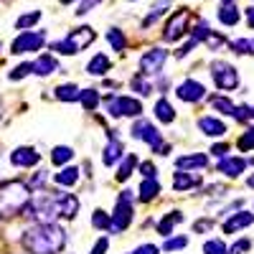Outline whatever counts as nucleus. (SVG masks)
<instances>
[{"label": "nucleus", "instance_id": "nucleus-42", "mask_svg": "<svg viewBox=\"0 0 254 254\" xmlns=\"http://www.w3.org/2000/svg\"><path fill=\"white\" fill-rule=\"evenodd\" d=\"M237 145H239V150H242V153H249V150H254V127H249V130H244V132L239 135Z\"/></svg>", "mask_w": 254, "mask_h": 254}, {"label": "nucleus", "instance_id": "nucleus-48", "mask_svg": "<svg viewBox=\"0 0 254 254\" xmlns=\"http://www.w3.org/2000/svg\"><path fill=\"white\" fill-rule=\"evenodd\" d=\"M102 0H79V5H76V15H87L94 5H99Z\"/></svg>", "mask_w": 254, "mask_h": 254}, {"label": "nucleus", "instance_id": "nucleus-53", "mask_svg": "<svg viewBox=\"0 0 254 254\" xmlns=\"http://www.w3.org/2000/svg\"><path fill=\"white\" fill-rule=\"evenodd\" d=\"M193 46H196V41H193V38H190V41H188V44H186V46H181V49L176 51V56H178V59H183V56H188V54H190V49H193Z\"/></svg>", "mask_w": 254, "mask_h": 254}, {"label": "nucleus", "instance_id": "nucleus-51", "mask_svg": "<svg viewBox=\"0 0 254 254\" xmlns=\"http://www.w3.org/2000/svg\"><path fill=\"white\" fill-rule=\"evenodd\" d=\"M132 254H160V247H155V244H140Z\"/></svg>", "mask_w": 254, "mask_h": 254}, {"label": "nucleus", "instance_id": "nucleus-39", "mask_svg": "<svg viewBox=\"0 0 254 254\" xmlns=\"http://www.w3.org/2000/svg\"><path fill=\"white\" fill-rule=\"evenodd\" d=\"M188 247V237H168L163 242V252H178V249H186Z\"/></svg>", "mask_w": 254, "mask_h": 254}, {"label": "nucleus", "instance_id": "nucleus-6", "mask_svg": "<svg viewBox=\"0 0 254 254\" xmlns=\"http://www.w3.org/2000/svg\"><path fill=\"white\" fill-rule=\"evenodd\" d=\"M46 44V33L44 31H20L13 44H10V54L15 56H23V54H33V51H41Z\"/></svg>", "mask_w": 254, "mask_h": 254}, {"label": "nucleus", "instance_id": "nucleus-41", "mask_svg": "<svg viewBox=\"0 0 254 254\" xmlns=\"http://www.w3.org/2000/svg\"><path fill=\"white\" fill-rule=\"evenodd\" d=\"M46 181H49V173H46V171H36V173H33V178H31L26 186H28L31 193H36V190H44Z\"/></svg>", "mask_w": 254, "mask_h": 254}, {"label": "nucleus", "instance_id": "nucleus-38", "mask_svg": "<svg viewBox=\"0 0 254 254\" xmlns=\"http://www.w3.org/2000/svg\"><path fill=\"white\" fill-rule=\"evenodd\" d=\"M130 87H132V92H135V94H140V97H147V94L153 92V84L147 81V79H142L140 74L130 81Z\"/></svg>", "mask_w": 254, "mask_h": 254}, {"label": "nucleus", "instance_id": "nucleus-18", "mask_svg": "<svg viewBox=\"0 0 254 254\" xmlns=\"http://www.w3.org/2000/svg\"><path fill=\"white\" fill-rule=\"evenodd\" d=\"M54 71H59V61L51 54H41L33 64H31V74L36 76H51Z\"/></svg>", "mask_w": 254, "mask_h": 254}, {"label": "nucleus", "instance_id": "nucleus-49", "mask_svg": "<svg viewBox=\"0 0 254 254\" xmlns=\"http://www.w3.org/2000/svg\"><path fill=\"white\" fill-rule=\"evenodd\" d=\"M211 155H216L219 160L229 155V142H216V145H211Z\"/></svg>", "mask_w": 254, "mask_h": 254}, {"label": "nucleus", "instance_id": "nucleus-55", "mask_svg": "<svg viewBox=\"0 0 254 254\" xmlns=\"http://www.w3.org/2000/svg\"><path fill=\"white\" fill-rule=\"evenodd\" d=\"M244 13H247V23H249V28L254 31V5H249Z\"/></svg>", "mask_w": 254, "mask_h": 254}, {"label": "nucleus", "instance_id": "nucleus-14", "mask_svg": "<svg viewBox=\"0 0 254 254\" xmlns=\"http://www.w3.org/2000/svg\"><path fill=\"white\" fill-rule=\"evenodd\" d=\"M107 137H110V142L104 145V150H102V163L104 165H115V163H120L125 158V142L115 135V130H110Z\"/></svg>", "mask_w": 254, "mask_h": 254}, {"label": "nucleus", "instance_id": "nucleus-32", "mask_svg": "<svg viewBox=\"0 0 254 254\" xmlns=\"http://www.w3.org/2000/svg\"><path fill=\"white\" fill-rule=\"evenodd\" d=\"M54 92H56L59 102H79V92L81 89L76 87V84H59Z\"/></svg>", "mask_w": 254, "mask_h": 254}, {"label": "nucleus", "instance_id": "nucleus-52", "mask_svg": "<svg viewBox=\"0 0 254 254\" xmlns=\"http://www.w3.org/2000/svg\"><path fill=\"white\" fill-rule=\"evenodd\" d=\"M153 153H155V155H163V158H165L168 153H171V145H168V142H163V140H160L158 145H153Z\"/></svg>", "mask_w": 254, "mask_h": 254}, {"label": "nucleus", "instance_id": "nucleus-21", "mask_svg": "<svg viewBox=\"0 0 254 254\" xmlns=\"http://www.w3.org/2000/svg\"><path fill=\"white\" fill-rule=\"evenodd\" d=\"M196 186H201V178H198V176L186 173V171L173 173V190H176V193H186V190L196 188Z\"/></svg>", "mask_w": 254, "mask_h": 254}, {"label": "nucleus", "instance_id": "nucleus-15", "mask_svg": "<svg viewBox=\"0 0 254 254\" xmlns=\"http://www.w3.org/2000/svg\"><path fill=\"white\" fill-rule=\"evenodd\" d=\"M38 160H41V153L31 145H20L10 153V163L15 168H33V165H38Z\"/></svg>", "mask_w": 254, "mask_h": 254}, {"label": "nucleus", "instance_id": "nucleus-30", "mask_svg": "<svg viewBox=\"0 0 254 254\" xmlns=\"http://www.w3.org/2000/svg\"><path fill=\"white\" fill-rule=\"evenodd\" d=\"M71 158H74V150H71L69 145H56L54 150H51V163H54L56 168H64Z\"/></svg>", "mask_w": 254, "mask_h": 254}, {"label": "nucleus", "instance_id": "nucleus-54", "mask_svg": "<svg viewBox=\"0 0 254 254\" xmlns=\"http://www.w3.org/2000/svg\"><path fill=\"white\" fill-rule=\"evenodd\" d=\"M193 229H196V231H208V229H211V219H201V221H196Z\"/></svg>", "mask_w": 254, "mask_h": 254}, {"label": "nucleus", "instance_id": "nucleus-31", "mask_svg": "<svg viewBox=\"0 0 254 254\" xmlns=\"http://www.w3.org/2000/svg\"><path fill=\"white\" fill-rule=\"evenodd\" d=\"M208 102H211V107H214L216 112H221V115H226V117L234 115V107H237V104L231 102L229 97H224V94H214Z\"/></svg>", "mask_w": 254, "mask_h": 254}, {"label": "nucleus", "instance_id": "nucleus-56", "mask_svg": "<svg viewBox=\"0 0 254 254\" xmlns=\"http://www.w3.org/2000/svg\"><path fill=\"white\" fill-rule=\"evenodd\" d=\"M247 186H249V188H254V173H252V176L247 178Z\"/></svg>", "mask_w": 254, "mask_h": 254}, {"label": "nucleus", "instance_id": "nucleus-16", "mask_svg": "<svg viewBox=\"0 0 254 254\" xmlns=\"http://www.w3.org/2000/svg\"><path fill=\"white\" fill-rule=\"evenodd\" d=\"M198 130H201L206 137H224V135L229 132V130H226V122L219 120V117H211V115L198 117Z\"/></svg>", "mask_w": 254, "mask_h": 254}, {"label": "nucleus", "instance_id": "nucleus-17", "mask_svg": "<svg viewBox=\"0 0 254 254\" xmlns=\"http://www.w3.org/2000/svg\"><path fill=\"white\" fill-rule=\"evenodd\" d=\"M94 38H97V33H94V28H89V26L74 28V31L66 36V41H69L76 51H81V49H87L89 44H94Z\"/></svg>", "mask_w": 254, "mask_h": 254}, {"label": "nucleus", "instance_id": "nucleus-50", "mask_svg": "<svg viewBox=\"0 0 254 254\" xmlns=\"http://www.w3.org/2000/svg\"><path fill=\"white\" fill-rule=\"evenodd\" d=\"M107 249H110V239H107V237H102V239H97V244L92 247L89 254H107Z\"/></svg>", "mask_w": 254, "mask_h": 254}, {"label": "nucleus", "instance_id": "nucleus-34", "mask_svg": "<svg viewBox=\"0 0 254 254\" xmlns=\"http://www.w3.org/2000/svg\"><path fill=\"white\" fill-rule=\"evenodd\" d=\"M107 41H110V46H112L117 54H122L125 46H127V38H125V33H122L120 28H110V31H107Z\"/></svg>", "mask_w": 254, "mask_h": 254}, {"label": "nucleus", "instance_id": "nucleus-22", "mask_svg": "<svg viewBox=\"0 0 254 254\" xmlns=\"http://www.w3.org/2000/svg\"><path fill=\"white\" fill-rule=\"evenodd\" d=\"M219 20L224 26H237L239 23V18H242V13H239V8L231 3V0H221V5H219Z\"/></svg>", "mask_w": 254, "mask_h": 254}, {"label": "nucleus", "instance_id": "nucleus-1", "mask_svg": "<svg viewBox=\"0 0 254 254\" xmlns=\"http://www.w3.org/2000/svg\"><path fill=\"white\" fill-rule=\"evenodd\" d=\"M66 242L69 234L59 224H33L20 237V247L28 254H61Z\"/></svg>", "mask_w": 254, "mask_h": 254}, {"label": "nucleus", "instance_id": "nucleus-13", "mask_svg": "<svg viewBox=\"0 0 254 254\" xmlns=\"http://www.w3.org/2000/svg\"><path fill=\"white\" fill-rule=\"evenodd\" d=\"M247 165H249V160H247V158H239V155H226V158H221V160H219L216 171H219L221 176H226V178H239V176L247 171Z\"/></svg>", "mask_w": 254, "mask_h": 254}, {"label": "nucleus", "instance_id": "nucleus-47", "mask_svg": "<svg viewBox=\"0 0 254 254\" xmlns=\"http://www.w3.org/2000/svg\"><path fill=\"white\" fill-rule=\"evenodd\" d=\"M140 165V176L142 178H155L158 176V168L150 163V160H142V163H137Z\"/></svg>", "mask_w": 254, "mask_h": 254}, {"label": "nucleus", "instance_id": "nucleus-43", "mask_svg": "<svg viewBox=\"0 0 254 254\" xmlns=\"http://www.w3.org/2000/svg\"><path fill=\"white\" fill-rule=\"evenodd\" d=\"M51 51H56V54H61V56H74V54H76V49L69 44L66 38H64V41H56V44H51Z\"/></svg>", "mask_w": 254, "mask_h": 254}, {"label": "nucleus", "instance_id": "nucleus-4", "mask_svg": "<svg viewBox=\"0 0 254 254\" xmlns=\"http://www.w3.org/2000/svg\"><path fill=\"white\" fill-rule=\"evenodd\" d=\"M110 231L112 234H122V231L132 224V190H122L117 203H115V211L110 214Z\"/></svg>", "mask_w": 254, "mask_h": 254}, {"label": "nucleus", "instance_id": "nucleus-3", "mask_svg": "<svg viewBox=\"0 0 254 254\" xmlns=\"http://www.w3.org/2000/svg\"><path fill=\"white\" fill-rule=\"evenodd\" d=\"M211 79H214V84H216V89L224 94V92H234L237 87H239V71L231 66L229 61H221V59H216V61H211Z\"/></svg>", "mask_w": 254, "mask_h": 254}, {"label": "nucleus", "instance_id": "nucleus-19", "mask_svg": "<svg viewBox=\"0 0 254 254\" xmlns=\"http://www.w3.org/2000/svg\"><path fill=\"white\" fill-rule=\"evenodd\" d=\"M206 165H208V158H206L203 153L181 155V158L176 160V168H178V171H186V173H190V171H203Z\"/></svg>", "mask_w": 254, "mask_h": 254}, {"label": "nucleus", "instance_id": "nucleus-10", "mask_svg": "<svg viewBox=\"0 0 254 254\" xmlns=\"http://www.w3.org/2000/svg\"><path fill=\"white\" fill-rule=\"evenodd\" d=\"M176 97L186 104H196V102L206 99V87L198 79H183L176 87Z\"/></svg>", "mask_w": 254, "mask_h": 254}, {"label": "nucleus", "instance_id": "nucleus-29", "mask_svg": "<svg viewBox=\"0 0 254 254\" xmlns=\"http://www.w3.org/2000/svg\"><path fill=\"white\" fill-rule=\"evenodd\" d=\"M79 102H81V107L87 112H94L99 107V102H102V94L97 89H81L79 92Z\"/></svg>", "mask_w": 254, "mask_h": 254}, {"label": "nucleus", "instance_id": "nucleus-33", "mask_svg": "<svg viewBox=\"0 0 254 254\" xmlns=\"http://www.w3.org/2000/svg\"><path fill=\"white\" fill-rule=\"evenodd\" d=\"M201 44H206L208 46V51H219L224 44H226V36L224 33H219V31H206L203 33V38H201Z\"/></svg>", "mask_w": 254, "mask_h": 254}, {"label": "nucleus", "instance_id": "nucleus-44", "mask_svg": "<svg viewBox=\"0 0 254 254\" xmlns=\"http://www.w3.org/2000/svg\"><path fill=\"white\" fill-rule=\"evenodd\" d=\"M252 249V242L249 239H237L231 247H226V254H247Z\"/></svg>", "mask_w": 254, "mask_h": 254}, {"label": "nucleus", "instance_id": "nucleus-5", "mask_svg": "<svg viewBox=\"0 0 254 254\" xmlns=\"http://www.w3.org/2000/svg\"><path fill=\"white\" fill-rule=\"evenodd\" d=\"M107 112L110 117H140L142 115V102L135 97H122V94H110L107 97Z\"/></svg>", "mask_w": 254, "mask_h": 254}, {"label": "nucleus", "instance_id": "nucleus-45", "mask_svg": "<svg viewBox=\"0 0 254 254\" xmlns=\"http://www.w3.org/2000/svg\"><path fill=\"white\" fill-rule=\"evenodd\" d=\"M231 117H234L237 122H247V120H252V107H249V104H237Z\"/></svg>", "mask_w": 254, "mask_h": 254}, {"label": "nucleus", "instance_id": "nucleus-9", "mask_svg": "<svg viewBox=\"0 0 254 254\" xmlns=\"http://www.w3.org/2000/svg\"><path fill=\"white\" fill-rule=\"evenodd\" d=\"M132 137L135 140H142L145 145H158L160 140H163V132L158 130V127L150 122V120H145V117H135V122H132Z\"/></svg>", "mask_w": 254, "mask_h": 254}, {"label": "nucleus", "instance_id": "nucleus-26", "mask_svg": "<svg viewBox=\"0 0 254 254\" xmlns=\"http://www.w3.org/2000/svg\"><path fill=\"white\" fill-rule=\"evenodd\" d=\"M155 120H158V122H163V125L176 122V110H173V104L168 102L165 97L155 102Z\"/></svg>", "mask_w": 254, "mask_h": 254}, {"label": "nucleus", "instance_id": "nucleus-40", "mask_svg": "<svg viewBox=\"0 0 254 254\" xmlns=\"http://www.w3.org/2000/svg\"><path fill=\"white\" fill-rule=\"evenodd\" d=\"M203 254H226V242L219 237L203 242Z\"/></svg>", "mask_w": 254, "mask_h": 254}, {"label": "nucleus", "instance_id": "nucleus-8", "mask_svg": "<svg viewBox=\"0 0 254 254\" xmlns=\"http://www.w3.org/2000/svg\"><path fill=\"white\" fill-rule=\"evenodd\" d=\"M168 61V51L165 49H150L140 56V76H155L163 71Z\"/></svg>", "mask_w": 254, "mask_h": 254}, {"label": "nucleus", "instance_id": "nucleus-35", "mask_svg": "<svg viewBox=\"0 0 254 254\" xmlns=\"http://www.w3.org/2000/svg\"><path fill=\"white\" fill-rule=\"evenodd\" d=\"M41 20V10H31V13H26V15H20L18 20H15V28L18 31H28V28H33L36 23Z\"/></svg>", "mask_w": 254, "mask_h": 254}, {"label": "nucleus", "instance_id": "nucleus-28", "mask_svg": "<svg viewBox=\"0 0 254 254\" xmlns=\"http://www.w3.org/2000/svg\"><path fill=\"white\" fill-rule=\"evenodd\" d=\"M135 168H137V158L132 155V153H127L122 160H120V168H117V181H127L132 173H135Z\"/></svg>", "mask_w": 254, "mask_h": 254}, {"label": "nucleus", "instance_id": "nucleus-23", "mask_svg": "<svg viewBox=\"0 0 254 254\" xmlns=\"http://www.w3.org/2000/svg\"><path fill=\"white\" fill-rule=\"evenodd\" d=\"M158 193H160V181L158 178H142L140 190H137V198L142 203H150L153 198H158Z\"/></svg>", "mask_w": 254, "mask_h": 254}, {"label": "nucleus", "instance_id": "nucleus-27", "mask_svg": "<svg viewBox=\"0 0 254 254\" xmlns=\"http://www.w3.org/2000/svg\"><path fill=\"white\" fill-rule=\"evenodd\" d=\"M79 168H74V165H64L61 168V173H56L54 176V181L59 183V186H64V188H71V186H76L79 183Z\"/></svg>", "mask_w": 254, "mask_h": 254}, {"label": "nucleus", "instance_id": "nucleus-7", "mask_svg": "<svg viewBox=\"0 0 254 254\" xmlns=\"http://www.w3.org/2000/svg\"><path fill=\"white\" fill-rule=\"evenodd\" d=\"M188 20H190V10L188 8H181V10H176L171 18H168V23L163 26V41L165 44H176V41H181L188 33Z\"/></svg>", "mask_w": 254, "mask_h": 254}, {"label": "nucleus", "instance_id": "nucleus-12", "mask_svg": "<svg viewBox=\"0 0 254 254\" xmlns=\"http://www.w3.org/2000/svg\"><path fill=\"white\" fill-rule=\"evenodd\" d=\"M254 224V214H249V211H234V214H229V219H224L221 224V231L224 234H237V231L242 229H249Z\"/></svg>", "mask_w": 254, "mask_h": 254}, {"label": "nucleus", "instance_id": "nucleus-37", "mask_svg": "<svg viewBox=\"0 0 254 254\" xmlns=\"http://www.w3.org/2000/svg\"><path fill=\"white\" fill-rule=\"evenodd\" d=\"M92 226H94V229H99V231H110L112 221H110V214H107V211L97 208L94 214H92Z\"/></svg>", "mask_w": 254, "mask_h": 254}, {"label": "nucleus", "instance_id": "nucleus-46", "mask_svg": "<svg viewBox=\"0 0 254 254\" xmlns=\"http://www.w3.org/2000/svg\"><path fill=\"white\" fill-rule=\"evenodd\" d=\"M31 74V64H20V66H15L10 74H8V79L10 81H18V79H26Z\"/></svg>", "mask_w": 254, "mask_h": 254}, {"label": "nucleus", "instance_id": "nucleus-20", "mask_svg": "<svg viewBox=\"0 0 254 254\" xmlns=\"http://www.w3.org/2000/svg\"><path fill=\"white\" fill-rule=\"evenodd\" d=\"M181 221H186V214H181V211H171V214H165V216L158 221V234H160L163 239L173 237V229H176V224H181Z\"/></svg>", "mask_w": 254, "mask_h": 254}, {"label": "nucleus", "instance_id": "nucleus-36", "mask_svg": "<svg viewBox=\"0 0 254 254\" xmlns=\"http://www.w3.org/2000/svg\"><path fill=\"white\" fill-rule=\"evenodd\" d=\"M229 49L234 51L237 56H252V54H254V44H252V41H247V38H237V41H231Z\"/></svg>", "mask_w": 254, "mask_h": 254}, {"label": "nucleus", "instance_id": "nucleus-25", "mask_svg": "<svg viewBox=\"0 0 254 254\" xmlns=\"http://www.w3.org/2000/svg\"><path fill=\"white\" fill-rule=\"evenodd\" d=\"M171 3L173 0H155L153 3V8H150V13H147L145 18H142V28H150L155 20H160L163 15H165V10L171 8Z\"/></svg>", "mask_w": 254, "mask_h": 254}, {"label": "nucleus", "instance_id": "nucleus-57", "mask_svg": "<svg viewBox=\"0 0 254 254\" xmlns=\"http://www.w3.org/2000/svg\"><path fill=\"white\" fill-rule=\"evenodd\" d=\"M61 3H64V5H66V3H74V0H61Z\"/></svg>", "mask_w": 254, "mask_h": 254}, {"label": "nucleus", "instance_id": "nucleus-24", "mask_svg": "<svg viewBox=\"0 0 254 254\" xmlns=\"http://www.w3.org/2000/svg\"><path fill=\"white\" fill-rule=\"evenodd\" d=\"M110 69H112V61H110V56H104V54L92 56V61L87 64V74L89 76H104Z\"/></svg>", "mask_w": 254, "mask_h": 254}, {"label": "nucleus", "instance_id": "nucleus-11", "mask_svg": "<svg viewBox=\"0 0 254 254\" xmlns=\"http://www.w3.org/2000/svg\"><path fill=\"white\" fill-rule=\"evenodd\" d=\"M79 208H81V201L74 193H61V190H56V216L59 219H76Z\"/></svg>", "mask_w": 254, "mask_h": 254}, {"label": "nucleus", "instance_id": "nucleus-58", "mask_svg": "<svg viewBox=\"0 0 254 254\" xmlns=\"http://www.w3.org/2000/svg\"><path fill=\"white\" fill-rule=\"evenodd\" d=\"M252 120H254V107H252Z\"/></svg>", "mask_w": 254, "mask_h": 254}, {"label": "nucleus", "instance_id": "nucleus-2", "mask_svg": "<svg viewBox=\"0 0 254 254\" xmlns=\"http://www.w3.org/2000/svg\"><path fill=\"white\" fill-rule=\"evenodd\" d=\"M28 201H31V190L23 181H3L0 183V216L3 219L23 214Z\"/></svg>", "mask_w": 254, "mask_h": 254}]
</instances>
